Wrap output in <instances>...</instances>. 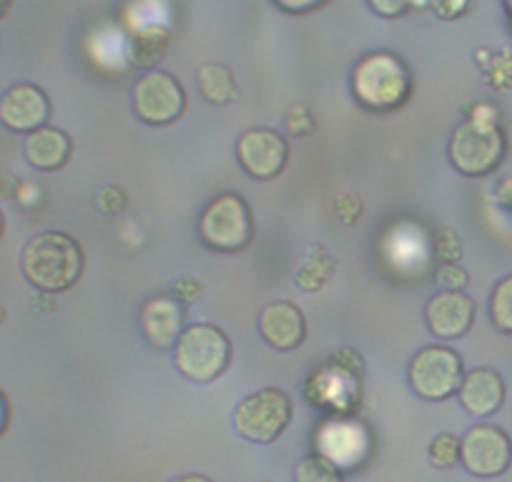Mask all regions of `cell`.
<instances>
[{
    "instance_id": "1",
    "label": "cell",
    "mask_w": 512,
    "mask_h": 482,
    "mask_svg": "<svg viewBox=\"0 0 512 482\" xmlns=\"http://www.w3.org/2000/svg\"><path fill=\"white\" fill-rule=\"evenodd\" d=\"M21 269L28 282L46 294L66 292L81 279L83 249L63 231H43L26 241Z\"/></svg>"
},
{
    "instance_id": "2",
    "label": "cell",
    "mask_w": 512,
    "mask_h": 482,
    "mask_svg": "<svg viewBox=\"0 0 512 482\" xmlns=\"http://www.w3.org/2000/svg\"><path fill=\"white\" fill-rule=\"evenodd\" d=\"M352 91L362 106L372 111H392L410 98L412 76L392 53H372L354 68Z\"/></svg>"
},
{
    "instance_id": "3",
    "label": "cell",
    "mask_w": 512,
    "mask_h": 482,
    "mask_svg": "<svg viewBox=\"0 0 512 482\" xmlns=\"http://www.w3.org/2000/svg\"><path fill=\"white\" fill-rule=\"evenodd\" d=\"M231 365V342L219 327L191 324L176 342V370L191 382H214Z\"/></svg>"
},
{
    "instance_id": "4",
    "label": "cell",
    "mask_w": 512,
    "mask_h": 482,
    "mask_svg": "<svg viewBox=\"0 0 512 482\" xmlns=\"http://www.w3.org/2000/svg\"><path fill=\"white\" fill-rule=\"evenodd\" d=\"M505 149V134L497 121L467 118L452 134L450 159L460 174L487 176L502 164Z\"/></svg>"
},
{
    "instance_id": "5",
    "label": "cell",
    "mask_w": 512,
    "mask_h": 482,
    "mask_svg": "<svg viewBox=\"0 0 512 482\" xmlns=\"http://www.w3.org/2000/svg\"><path fill=\"white\" fill-rule=\"evenodd\" d=\"M199 234L206 247L216 252H241L254 239V221L239 194H221L211 201L199 219Z\"/></svg>"
},
{
    "instance_id": "6",
    "label": "cell",
    "mask_w": 512,
    "mask_h": 482,
    "mask_svg": "<svg viewBox=\"0 0 512 482\" xmlns=\"http://www.w3.org/2000/svg\"><path fill=\"white\" fill-rule=\"evenodd\" d=\"M292 422V400L282 390H262L244 397L234 410V427L244 440L269 445Z\"/></svg>"
},
{
    "instance_id": "7",
    "label": "cell",
    "mask_w": 512,
    "mask_h": 482,
    "mask_svg": "<svg viewBox=\"0 0 512 482\" xmlns=\"http://www.w3.org/2000/svg\"><path fill=\"white\" fill-rule=\"evenodd\" d=\"M465 377L462 357L450 347H425L415 354L410 365V385L422 400L442 402L457 395Z\"/></svg>"
},
{
    "instance_id": "8",
    "label": "cell",
    "mask_w": 512,
    "mask_h": 482,
    "mask_svg": "<svg viewBox=\"0 0 512 482\" xmlns=\"http://www.w3.org/2000/svg\"><path fill=\"white\" fill-rule=\"evenodd\" d=\"M134 111L149 126L176 124L186 111V91L171 73L149 71L134 86Z\"/></svg>"
},
{
    "instance_id": "9",
    "label": "cell",
    "mask_w": 512,
    "mask_h": 482,
    "mask_svg": "<svg viewBox=\"0 0 512 482\" xmlns=\"http://www.w3.org/2000/svg\"><path fill=\"white\" fill-rule=\"evenodd\" d=\"M460 460L477 477H497L512 465V442L500 427L475 425L460 440Z\"/></svg>"
},
{
    "instance_id": "10",
    "label": "cell",
    "mask_w": 512,
    "mask_h": 482,
    "mask_svg": "<svg viewBox=\"0 0 512 482\" xmlns=\"http://www.w3.org/2000/svg\"><path fill=\"white\" fill-rule=\"evenodd\" d=\"M239 164L251 179L272 181L284 171L289 161V144L272 129H251L236 141Z\"/></svg>"
},
{
    "instance_id": "11",
    "label": "cell",
    "mask_w": 512,
    "mask_h": 482,
    "mask_svg": "<svg viewBox=\"0 0 512 482\" xmlns=\"http://www.w3.org/2000/svg\"><path fill=\"white\" fill-rule=\"evenodd\" d=\"M51 118V101L33 83H16L0 96V124L16 134H33Z\"/></svg>"
},
{
    "instance_id": "12",
    "label": "cell",
    "mask_w": 512,
    "mask_h": 482,
    "mask_svg": "<svg viewBox=\"0 0 512 482\" xmlns=\"http://www.w3.org/2000/svg\"><path fill=\"white\" fill-rule=\"evenodd\" d=\"M425 322L440 339H460L475 322V302L465 292H440L427 302Z\"/></svg>"
},
{
    "instance_id": "13",
    "label": "cell",
    "mask_w": 512,
    "mask_h": 482,
    "mask_svg": "<svg viewBox=\"0 0 512 482\" xmlns=\"http://www.w3.org/2000/svg\"><path fill=\"white\" fill-rule=\"evenodd\" d=\"M259 332L269 347L279 352L297 349L307 337V322L297 304L292 302H272L262 309L259 317Z\"/></svg>"
},
{
    "instance_id": "14",
    "label": "cell",
    "mask_w": 512,
    "mask_h": 482,
    "mask_svg": "<svg viewBox=\"0 0 512 482\" xmlns=\"http://www.w3.org/2000/svg\"><path fill=\"white\" fill-rule=\"evenodd\" d=\"M462 407L475 417H490L505 402V382L500 372L490 367H477L462 377V385L457 390Z\"/></svg>"
},
{
    "instance_id": "15",
    "label": "cell",
    "mask_w": 512,
    "mask_h": 482,
    "mask_svg": "<svg viewBox=\"0 0 512 482\" xmlns=\"http://www.w3.org/2000/svg\"><path fill=\"white\" fill-rule=\"evenodd\" d=\"M141 324L151 347L171 349L184 332V312L171 297H154L141 309Z\"/></svg>"
},
{
    "instance_id": "16",
    "label": "cell",
    "mask_w": 512,
    "mask_h": 482,
    "mask_svg": "<svg viewBox=\"0 0 512 482\" xmlns=\"http://www.w3.org/2000/svg\"><path fill=\"white\" fill-rule=\"evenodd\" d=\"M73 154V144L68 134L53 126H43V129L28 134L26 144H23V156L28 164L38 171H58L68 164Z\"/></svg>"
},
{
    "instance_id": "17",
    "label": "cell",
    "mask_w": 512,
    "mask_h": 482,
    "mask_svg": "<svg viewBox=\"0 0 512 482\" xmlns=\"http://www.w3.org/2000/svg\"><path fill=\"white\" fill-rule=\"evenodd\" d=\"M169 41L171 33L166 26H161V23L144 26L131 38V63L136 68H154L156 63L164 61L166 51H169Z\"/></svg>"
},
{
    "instance_id": "18",
    "label": "cell",
    "mask_w": 512,
    "mask_h": 482,
    "mask_svg": "<svg viewBox=\"0 0 512 482\" xmlns=\"http://www.w3.org/2000/svg\"><path fill=\"white\" fill-rule=\"evenodd\" d=\"M196 81H199V88L206 101L216 103V106H226L239 93L231 71L226 66H219V63H204L199 73H196Z\"/></svg>"
},
{
    "instance_id": "19",
    "label": "cell",
    "mask_w": 512,
    "mask_h": 482,
    "mask_svg": "<svg viewBox=\"0 0 512 482\" xmlns=\"http://www.w3.org/2000/svg\"><path fill=\"white\" fill-rule=\"evenodd\" d=\"M309 254H312V257L304 262L302 272L297 274V284L304 292H317V289H322L324 284H327V279L332 277L334 262L332 257L324 252V247H312Z\"/></svg>"
},
{
    "instance_id": "20",
    "label": "cell",
    "mask_w": 512,
    "mask_h": 482,
    "mask_svg": "<svg viewBox=\"0 0 512 482\" xmlns=\"http://www.w3.org/2000/svg\"><path fill=\"white\" fill-rule=\"evenodd\" d=\"M297 482H344L342 472L324 455H307L294 472Z\"/></svg>"
},
{
    "instance_id": "21",
    "label": "cell",
    "mask_w": 512,
    "mask_h": 482,
    "mask_svg": "<svg viewBox=\"0 0 512 482\" xmlns=\"http://www.w3.org/2000/svg\"><path fill=\"white\" fill-rule=\"evenodd\" d=\"M490 317L500 332L512 334V274L497 282L490 297Z\"/></svg>"
},
{
    "instance_id": "22",
    "label": "cell",
    "mask_w": 512,
    "mask_h": 482,
    "mask_svg": "<svg viewBox=\"0 0 512 482\" xmlns=\"http://www.w3.org/2000/svg\"><path fill=\"white\" fill-rule=\"evenodd\" d=\"M430 460L437 467H452L460 460V440L455 435H450V432L437 435L430 445Z\"/></svg>"
},
{
    "instance_id": "23",
    "label": "cell",
    "mask_w": 512,
    "mask_h": 482,
    "mask_svg": "<svg viewBox=\"0 0 512 482\" xmlns=\"http://www.w3.org/2000/svg\"><path fill=\"white\" fill-rule=\"evenodd\" d=\"M462 257V244H460V236L455 234L452 229H442L437 234V259L442 264H455L460 262Z\"/></svg>"
},
{
    "instance_id": "24",
    "label": "cell",
    "mask_w": 512,
    "mask_h": 482,
    "mask_svg": "<svg viewBox=\"0 0 512 482\" xmlns=\"http://www.w3.org/2000/svg\"><path fill=\"white\" fill-rule=\"evenodd\" d=\"M437 284L445 287V292H462L470 284V274L460 264H442L437 272Z\"/></svg>"
},
{
    "instance_id": "25",
    "label": "cell",
    "mask_w": 512,
    "mask_h": 482,
    "mask_svg": "<svg viewBox=\"0 0 512 482\" xmlns=\"http://www.w3.org/2000/svg\"><path fill=\"white\" fill-rule=\"evenodd\" d=\"M126 194H123V189H118V186H103L101 191L96 194V206L101 214H121L123 209H126Z\"/></svg>"
},
{
    "instance_id": "26",
    "label": "cell",
    "mask_w": 512,
    "mask_h": 482,
    "mask_svg": "<svg viewBox=\"0 0 512 482\" xmlns=\"http://www.w3.org/2000/svg\"><path fill=\"white\" fill-rule=\"evenodd\" d=\"M317 129V121H314L312 111L307 106H294L287 116V131L292 136H309Z\"/></svg>"
},
{
    "instance_id": "27",
    "label": "cell",
    "mask_w": 512,
    "mask_h": 482,
    "mask_svg": "<svg viewBox=\"0 0 512 482\" xmlns=\"http://www.w3.org/2000/svg\"><path fill=\"white\" fill-rule=\"evenodd\" d=\"M472 0H430V8L440 21H457L470 11Z\"/></svg>"
},
{
    "instance_id": "28",
    "label": "cell",
    "mask_w": 512,
    "mask_h": 482,
    "mask_svg": "<svg viewBox=\"0 0 512 482\" xmlns=\"http://www.w3.org/2000/svg\"><path fill=\"white\" fill-rule=\"evenodd\" d=\"M334 211H337V219L344 226H354L359 221V216H362V201H359V196H339L334 201Z\"/></svg>"
},
{
    "instance_id": "29",
    "label": "cell",
    "mask_w": 512,
    "mask_h": 482,
    "mask_svg": "<svg viewBox=\"0 0 512 482\" xmlns=\"http://www.w3.org/2000/svg\"><path fill=\"white\" fill-rule=\"evenodd\" d=\"M507 66H512V53L510 51H502L500 56L492 58V86L497 88H507L512 86V71H507Z\"/></svg>"
},
{
    "instance_id": "30",
    "label": "cell",
    "mask_w": 512,
    "mask_h": 482,
    "mask_svg": "<svg viewBox=\"0 0 512 482\" xmlns=\"http://www.w3.org/2000/svg\"><path fill=\"white\" fill-rule=\"evenodd\" d=\"M367 3L369 8L382 18L405 16V13L412 8V0H367Z\"/></svg>"
},
{
    "instance_id": "31",
    "label": "cell",
    "mask_w": 512,
    "mask_h": 482,
    "mask_svg": "<svg viewBox=\"0 0 512 482\" xmlns=\"http://www.w3.org/2000/svg\"><path fill=\"white\" fill-rule=\"evenodd\" d=\"M174 292L176 299H181V302H196L201 297V284L196 279H179L174 284Z\"/></svg>"
},
{
    "instance_id": "32",
    "label": "cell",
    "mask_w": 512,
    "mask_h": 482,
    "mask_svg": "<svg viewBox=\"0 0 512 482\" xmlns=\"http://www.w3.org/2000/svg\"><path fill=\"white\" fill-rule=\"evenodd\" d=\"M327 0H277V6L284 8L289 13H309L314 8L324 6Z\"/></svg>"
},
{
    "instance_id": "33",
    "label": "cell",
    "mask_w": 512,
    "mask_h": 482,
    "mask_svg": "<svg viewBox=\"0 0 512 482\" xmlns=\"http://www.w3.org/2000/svg\"><path fill=\"white\" fill-rule=\"evenodd\" d=\"M497 199H500V204L512 206V179L502 181V186L497 189Z\"/></svg>"
},
{
    "instance_id": "34",
    "label": "cell",
    "mask_w": 512,
    "mask_h": 482,
    "mask_svg": "<svg viewBox=\"0 0 512 482\" xmlns=\"http://www.w3.org/2000/svg\"><path fill=\"white\" fill-rule=\"evenodd\" d=\"M6 425H8V402H6V397L0 395V435H3Z\"/></svg>"
},
{
    "instance_id": "35",
    "label": "cell",
    "mask_w": 512,
    "mask_h": 482,
    "mask_svg": "<svg viewBox=\"0 0 512 482\" xmlns=\"http://www.w3.org/2000/svg\"><path fill=\"white\" fill-rule=\"evenodd\" d=\"M171 482H211V480L204 475H184V477H176V480Z\"/></svg>"
},
{
    "instance_id": "36",
    "label": "cell",
    "mask_w": 512,
    "mask_h": 482,
    "mask_svg": "<svg viewBox=\"0 0 512 482\" xmlns=\"http://www.w3.org/2000/svg\"><path fill=\"white\" fill-rule=\"evenodd\" d=\"M13 6V0H0V21L8 16V11H11Z\"/></svg>"
},
{
    "instance_id": "37",
    "label": "cell",
    "mask_w": 512,
    "mask_h": 482,
    "mask_svg": "<svg viewBox=\"0 0 512 482\" xmlns=\"http://www.w3.org/2000/svg\"><path fill=\"white\" fill-rule=\"evenodd\" d=\"M6 317H8V314H6V309H3V307H0V324H3V322H6Z\"/></svg>"
},
{
    "instance_id": "38",
    "label": "cell",
    "mask_w": 512,
    "mask_h": 482,
    "mask_svg": "<svg viewBox=\"0 0 512 482\" xmlns=\"http://www.w3.org/2000/svg\"><path fill=\"white\" fill-rule=\"evenodd\" d=\"M505 8H507V13L512 16V0H505Z\"/></svg>"
},
{
    "instance_id": "39",
    "label": "cell",
    "mask_w": 512,
    "mask_h": 482,
    "mask_svg": "<svg viewBox=\"0 0 512 482\" xmlns=\"http://www.w3.org/2000/svg\"><path fill=\"white\" fill-rule=\"evenodd\" d=\"M0 236H3V214H0Z\"/></svg>"
}]
</instances>
